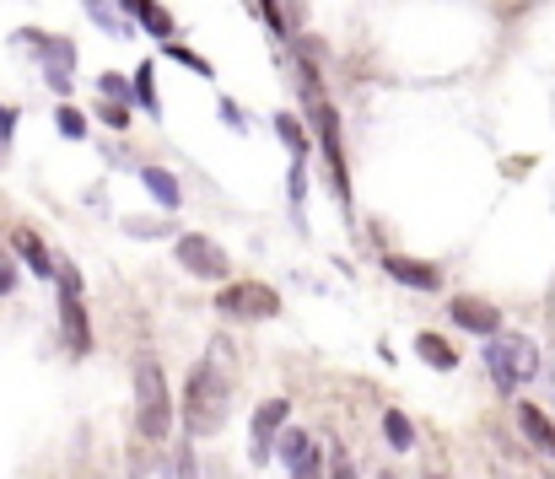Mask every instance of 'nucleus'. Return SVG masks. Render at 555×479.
<instances>
[{
    "mask_svg": "<svg viewBox=\"0 0 555 479\" xmlns=\"http://www.w3.org/2000/svg\"><path fill=\"white\" fill-rule=\"evenodd\" d=\"M173 475H179V479H194V458H189V453H179V464H173Z\"/></svg>",
    "mask_w": 555,
    "mask_h": 479,
    "instance_id": "c85d7f7f",
    "label": "nucleus"
},
{
    "mask_svg": "<svg viewBox=\"0 0 555 479\" xmlns=\"http://www.w3.org/2000/svg\"><path fill=\"white\" fill-rule=\"evenodd\" d=\"M216 114H221V119H227V130H237V135H243V130H248V119H243V108H237V103H232V98H221V103H216Z\"/></svg>",
    "mask_w": 555,
    "mask_h": 479,
    "instance_id": "a878e982",
    "label": "nucleus"
},
{
    "mask_svg": "<svg viewBox=\"0 0 555 479\" xmlns=\"http://www.w3.org/2000/svg\"><path fill=\"white\" fill-rule=\"evenodd\" d=\"M330 479H357V475H351V464H346V458H335V475Z\"/></svg>",
    "mask_w": 555,
    "mask_h": 479,
    "instance_id": "7c9ffc66",
    "label": "nucleus"
},
{
    "mask_svg": "<svg viewBox=\"0 0 555 479\" xmlns=\"http://www.w3.org/2000/svg\"><path fill=\"white\" fill-rule=\"evenodd\" d=\"M135 431L146 442H163L173 431V399H168V377L152 355L135 361Z\"/></svg>",
    "mask_w": 555,
    "mask_h": 479,
    "instance_id": "7ed1b4c3",
    "label": "nucleus"
},
{
    "mask_svg": "<svg viewBox=\"0 0 555 479\" xmlns=\"http://www.w3.org/2000/svg\"><path fill=\"white\" fill-rule=\"evenodd\" d=\"M54 125H60V135H65V141H81V135H87V114H81V108H70V103H60V108H54Z\"/></svg>",
    "mask_w": 555,
    "mask_h": 479,
    "instance_id": "5701e85b",
    "label": "nucleus"
},
{
    "mask_svg": "<svg viewBox=\"0 0 555 479\" xmlns=\"http://www.w3.org/2000/svg\"><path fill=\"white\" fill-rule=\"evenodd\" d=\"M173 254H179V264H184L189 275H199V281H221L227 275V254L210 237H199V232H184L173 243Z\"/></svg>",
    "mask_w": 555,
    "mask_h": 479,
    "instance_id": "1a4fd4ad",
    "label": "nucleus"
},
{
    "mask_svg": "<svg viewBox=\"0 0 555 479\" xmlns=\"http://www.w3.org/2000/svg\"><path fill=\"white\" fill-rule=\"evenodd\" d=\"M141 183L152 189V199H157L163 210H179V205H184V189H179V178H173L168 167H152V161H146V167H141Z\"/></svg>",
    "mask_w": 555,
    "mask_h": 479,
    "instance_id": "ddd939ff",
    "label": "nucleus"
},
{
    "mask_svg": "<svg viewBox=\"0 0 555 479\" xmlns=\"http://www.w3.org/2000/svg\"><path fill=\"white\" fill-rule=\"evenodd\" d=\"M383 437H388L399 453H410V448H415V426H410L399 410H388V415H383Z\"/></svg>",
    "mask_w": 555,
    "mask_h": 479,
    "instance_id": "412c9836",
    "label": "nucleus"
},
{
    "mask_svg": "<svg viewBox=\"0 0 555 479\" xmlns=\"http://www.w3.org/2000/svg\"><path fill=\"white\" fill-rule=\"evenodd\" d=\"M16 292V264H11V254L0 248V297H11Z\"/></svg>",
    "mask_w": 555,
    "mask_h": 479,
    "instance_id": "bb28decb",
    "label": "nucleus"
},
{
    "mask_svg": "<svg viewBox=\"0 0 555 479\" xmlns=\"http://www.w3.org/2000/svg\"><path fill=\"white\" fill-rule=\"evenodd\" d=\"M275 135L286 141V152H292V157H308V130H302V119H297V114H275Z\"/></svg>",
    "mask_w": 555,
    "mask_h": 479,
    "instance_id": "aec40b11",
    "label": "nucleus"
},
{
    "mask_svg": "<svg viewBox=\"0 0 555 479\" xmlns=\"http://www.w3.org/2000/svg\"><path fill=\"white\" fill-rule=\"evenodd\" d=\"M486 366H491V383L502 388V393H513L524 377H534V366H540V350L529 345V339H486Z\"/></svg>",
    "mask_w": 555,
    "mask_h": 479,
    "instance_id": "39448f33",
    "label": "nucleus"
},
{
    "mask_svg": "<svg viewBox=\"0 0 555 479\" xmlns=\"http://www.w3.org/2000/svg\"><path fill=\"white\" fill-rule=\"evenodd\" d=\"M163 54H168V60H179V65H189L194 76H205V81H210V60H205V54H194V49H184L179 38H168V43H163Z\"/></svg>",
    "mask_w": 555,
    "mask_h": 479,
    "instance_id": "4be33fe9",
    "label": "nucleus"
},
{
    "mask_svg": "<svg viewBox=\"0 0 555 479\" xmlns=\"http://www.w3.org/2000/svg\"><path fill=\"white\" fill-rule=\"evenodd\" d=\"M216 308H221L227 319H270V313H281V297H275L270 286H254V281H243V286H227V292H216Z\"/></svg>",
    "mask_w": 555,
    "mask_h": 479,
    "instance_id": "6e6552de",
    "label": "nucleus"
},
{
    "mask_svg": "<svg viewBox=\"0 0 555 479\" xmlns=\"http://www.w3.org/2000/svg\"><path fill=\"white\" fill-rule=\"evenodd\" d=\"M286 415H292L286 399H264V404L254 410V426H248V458H254L259 469L270 464V453H275V442H281V431H286Z\"/></svg>",
    "mask_w": 555,
    "mask_h": 479,
    "instance_id": "0eeeda50",
    "label": "nucleus"
},
{
    "mask_svg": "<svg viewBox=\"0 0 555 479\" xmlns=\"http://www.w3.org/2000/svg\"><path fill=\"white\" fill-rule=\"evenodd\" d=\"M415 350H421V361H431V366H442V372L459 366V350H453L448 339H437V334H415Z\"/></svg>",
    "mask_w": 555,
    "mask_h": 479,
    "instance_id": "a211bd4d",
    "label": "nucleus"
},
{
    "mask_svg": "<svg viewBox=\"0 0 555 479\" xmlns=\"http://www.w3.org/2000/svg\"><path fill=\"white\" fill-rule=\"evenodd\" d=\"M383 270H388L399 286H410V292H437V286H442L437 264H421V259H404V254H388Z\"/></svg>",
    "mask_w": 555,
    "mask_h": 479,
    "instance_id": "9b49d317",
    "label": "nucleus"
},
{
    "mask_svg": "<svg viewBox=\"0 0 555 479\" xmlns=\"http://www.w3.org/2000/svg\"><path fill=\"white\" fill-rule=\"evenodd\" d=\"M98 119H103L108 130H130V119H135V114H130V103H114V98H103Z\"/></svg>",
    "mask_w": 555,
    "mask_h": 479,
    "instance_id": "393cba45",
    "label": "nucleus"
},
{
    "mask_svg": "<svg viewBox=\"0 0 555 479\" xmlns=\"http://www.w3.org/2000/svg\"><path fill=\"white\" fill-rule=\"evenodd\" d=\"M16 43L38 49V65H43L49 92H54V98H70V87H76V43L60 38V33H38V27H22Z\"/></svg>",
    "mask_w": 555,
    "mask_h": 479,
    "instance_id": "20e7f679",
    "label": "nucleus"
},
{
    "mask_svg": "<svg viewBox=\"0 0 555 479\" xmlns=\"http://www.w3.org/2000/svg\"><path fill=\"white\" fill-rule=\"evenodd\" d=\"M16 119H22V114H16V108H5V103H0V146H5V141H11V135H16Z\"/></svg>",
    "mask_w": 555,
    "mask_h": 479,
    "instance_id": "cd10ccee",
    "label": "nucleus"
},
{
    "mask_svg": "<svg viewBox=\"0 0 555 479\" xmlns=\"http://www.w3.org/2000/svg\"><path fill=\"white\" fill-rule=\"evenodd\" d=\"M227 399H232V388H227V377L216 372V355L199 361L184 383V426L194 437H210V431L221 426V415H227Z\"/></svg>",
    "mask_w": 555,
    "mask_h": 479,
    "instance_id": "f03ea898",
    "label": "nucleus"
},
{
    "mask_svg": "<svg viewBox=\"0 0 555 479\" xmlns=\"http://www.w3.org/2000/svg\"><path fill=\"white\" fill-rule=\"evenodd\" d=\"M135 22H141V33H146V38H157V43H168V38L179 33V27H173V11H168L163 0H146V11H141Z\"/></svg>",
    "mask_w": 555,
    "mask_h": 479,
    "instance_id": "4468645a",
    "label": "nucleus"
},
{
    "mask_svg": "<svg viewBox=\"0 0 555 479\" xmlns=\"http://www.w3.org/2000/svg\"><path fill=\"white\" fill-rule=\"evenodd\" d=\"M54 281H60V323H65V345H70V355H87V350H92V323H87V313H81V275H76V264H60Z\"/></svg>",
    "mask_w": 555,
    "mask_h": 479,
    "instance_id": "423d86ee",
    "label": "nucleus"
},
{
    "mask_svg": "<svg viewBox=\"0 0 555 479\" xmlns=\"http://www.w3.org/2000/svg\"><path fill=\"white\" fill-rule=\"evenodd\" d=\"M98 92L114 98V103H130V98H135V81H125L119 70H103V76H98Z\"/></svg>",
    "mask_w": 555,
    "mask_h": 479,
    "instance_id": "b1692460",
    "label": "nucleus"
},
{
    "mask_svg": "<svg viewBox=\"0 0 555 479\" xmlns=\"http://www.w3.org/2000/svg\"><path fill=\"white\" fill-rule=\"evenodd\" d=\"M135 103H141V114L146 119H157L163 114V103H157V65L146 60V65H135Z\"/></svg>",
    "mask_w": 555,
    "mask_h": 479,
    "instance_id": "dca6fc26",
    "label": "nucleus"
},
{
    "mask_svg": "<svg viewBox=\"0 0 555 479\" xmlns=\"http://www.w3.org/2000/svg\"><path fill=\"white\" fill-rule=\"evenodd\" d=\"M426 479H442V475H426Z\"/></svg>",
    "mask_w": 555,
    "mask_h": 479,
    "instance_id": "2f4dec72",
    "label": "nucleus"
},
{
    "mask_svg": "<svg viewBox=\"0 0 555 479\" xmlns=\"http://www.w3.org/2000/svg\"><path fill=\"white\" fill-rule=\"evenodd\" d=\"M81 11H87L108 38H135V33H141V27H135V16H125V11H119V0H81Z\"/></svg>",
    "mask_w": 555,
    "mask_h": 479,
    "instance_id": "f8f14e48",
    "label": "nucleus"
},
{
    "mask_svg": "<svg viewBox=\"0 0 555 479\" xmlns=\"http://www.w3.org/2000/svg\"><path fill=\"white\" fill-rule=\"evenodd\" d=\"M518 426H524V437H529L534 448H545V453H555V426L545 420V410L524 404V410H518Z\"/></svg>",
    "mask_w": 555,
    "mask_h": 479,
    "instance_id": "2eb2a0df",
    "label": "nucleus"
},
{
    "mask_svg": "<svg viewBox=\"0 0 555 479\" xmlns=\"http://www.w3.org/2000/svg\"><path fill=\"white\" fill-rule=\"evenodd\" d=\"M275 448H281V464H286V469H302V464L313 458V437H308V431H281Z\"/></svg>",
    "mask_w": 555,
    "mask_h": 479,
    "instance_id": "6ab92c4d",
    "label": "nucleus"
},
{
    "mask_svg": "<svg viewBox=\"0 0 555 479\" xmlns=\"http://www.w3.org/2000/svg\"><path fill=\"white\" fill-rule=\"evenodd\" d=\"M119 11H125V16H141V11H146V0H119ZM135 27H141V22H135Z\"/></svg>",
    "mask_w": 555,
    "mask_h": 479,
    "instance_id": "c756f323",
    "label": "nucleus"
},
{
    "mask_svg": "<svg viewBox=\"0 0 555 479\" xmlns=\"http://www.w3.org/2000/svg\"><path fill=\"white\" fill-rule=\"evenodd\" d=\"M16 254L27 259V270H33L38 281H49V275H54V259H49V248H43L33 232H16Z\"/></svg>",
    "mask_w": 555,
    "mask_h": 479,
    "instance_id": "f3484780",
    "label": "nucleus"
},
{
    "mask_svg": "<svg viewBox=\"0 0 555 479\" xmlns=\"http://www.w3.org/2000/svg\"><path fill=\"white\" fill-rule=\"evenodd\" d=\"M448 313H453V323L459 328H469V334H502V313L491 308V302H480V297H453L448 302Z\"/></svg>",
    "mask_w": 555,
    "mask_h": 479,
    "instance_id": "9d476101",
    "label": "nucleus"
},
{
    "mask_svg": "<svg viewBox=\"0 0 555 479\" xmlns=\"http://www.w3.org/2000/svg\"><path fill=\"white\" fill-rule=\"evenodd\" d=\"M297 92H302V103H308V119H313V135H319V146H324L330 172H335V189L351 199L346 152H340V114H335V103L324 98V81H319V70H313V65H302V76H297Z\"/></svg>",
    "mask_w": 555,
    "mask_h": 479,
    "instance_id": "f257e3e1",
    "label": "nucleus"
}]
</instances>
